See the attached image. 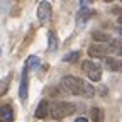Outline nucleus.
Returning <instances> with one entry per match:
<instances>
[{
    "mask_svg": "<svg viewBox=\"0 0 122 122\" xmlns=\"http://www.w3.org/2000/svg\"><path fill=\"white\" fill-rule=\"evenodd\" d=\"M61 88L71 95H80V97H86V98H92L95 95V88L90 83H85L83 80L71 76V75L61 78Z\"/></svg>",
    "mask_w": 122,
    "mask_h": 122,
    "instance_id": "1",
    "label": "nucleus"
},
{
    "mask_svg": "<svg viewBox=\"0 0 122 122\" xmlns=\"http://www.w3.org/2000/svg\"><path fill=\"white\" fill-rule=\"evenodd\" d=\"M75 110H76V105L71 102H54L49 109V114L53 119L59 120V119H65V117L71 115Z\"/></svg>",
    "mask_w": 122,
    "mask_h": 122,
    "instance_id": "2",
    "label": "nucleus"
},
{
    "mask_svg": "<svg viewBox=\"0 0 122 122\" xmlns=\"http://www.w3.org/2000/svg\"><path fill=\"white\" fill-rule=\"evenodd\" d=\"M81 68H83V71L86 73V76L92 81H100V78H102V68L98 65L92 63V61H83Z\"/></svg>",
    "mask_w": 122,
    "mask_h": 122,
    "instance_id": "3",
    "label": "nucleus"
},
{
    "mask_svg": "<svg viewBox=\"0 0 122 122\" xmlns=\"http://www.w3.org/2000/svg\"><path fill=\"white\" fill-rule=\"evenodd\" d=\"M49 17H51V4L42 0L37 7V19H39V22H48Z\"/></svg>",
    "mask_w": 122,
    "mask_h": 122,
    "instance_id": "4",
    "label": "nucleus"
},
{
    "mask_svg": "<svg viewBox=\"0 0 122 122\" xmlns=\"http://www.w3.org/2000/svg\"><path fill=\"white\" fill-rule=\"evenodd\" d=\"M107 54H109V51H107V46L103 44H92L88 48V56L92 58H105Z\"/></svg>",
    "mask_w": 122,
    "mask_h": 122,
    "instance_id": "5",
    "label": "nucleus"
},
{
    "mask_svg": "<svg viewBox=\"0 0 122 122\" xmlns=\"http://www.w3.org/2000/svg\"><path fill=\"white\" fill-rule=\"evenodd\" d=\"M14 120V110L10 105L0 107V122H12Z\"/></svg>",
    "mask_w": 122,
    "mask_h": 122,
    "instance_id": "6",
    "label": "nucleus"
},
{
    "mask_svg": "<svg viewBox=\"0 0 122 122\" xmlns=\"http://www.w3.org/2000/svg\"><path fill=\"white\" fill-rule=\"evenodd\" d=\"M27 68H24L22 71V80H20V86H19V97L20 100H25L27 98Z\"/></svg>",
    "mask_w": 122,
    "mask_h": 122,
    "instance_id": "7",
    "label": "nucleus"
},
{
    "mask_svg": "<svg viewBox=\"0 0 122 122\" xmlns=\"http://www.w3.org/2000/svg\"><path fill=\"white\" fill-rule=\"evenodd\" d=\"M48 114H49V103H48V100H41L39 105H37V109H36V117L37 119H44Z\"/></svg>",
    "mask_w": 122,
    "mask_h": 122,
    "instance_id": "8",
    "label": "nucleus"
},
{
    "mask_svg": "<svg viewBox=\"0 0 122 122\" xmlns=\"http://www.w3.org/2000/svg\"><path fill=\"white\" fill-rule=\"evenodd\" d=\"M92 37H93L98 44H100V42H110V41H112V37H110L109 34L102 32V30H95V32H92Z\"/></svg>",
    "mask_w": 122,
    "mask_h": 122,
    "instance_id": "9",
    "label": "nucleus"
},
{
    "mask_svg": "<svg viewBox=\"0 0 122 122\" xmlns=\"http://www.w3.org/2000/svg\"><path fill=\"white\" fill-rule=\"evenodd\" d=\"M90 15H93V12H92V10H80L78 12V15H76V24H78V25H81L83 22H86L88 19H90Z\"/></svg>",
    "mask_w": 122,
    "mask_h": 122,
    "instance_id": "10",
    "label": "nucleus"
},
{
    "mask_svg": "<svg viewBox=\"0 0 122 122\" xmlns=\"http://www.w3.org/2000/svg\"><path fill=\"white\" fill-rule=\"evenodd\" d=\"M90 117L93 122H103V110L98 109V107H93V109L90 110Z\"/></svg>",
    "mask_w": 122,
    "mask_h": 122,
    "instance_id": "11",
    "label": "nucleus"
},
{
    "mask_svg": "<svg viewBox=\"0 0 122 122\" xmlns=\"http://www.w3.org/2000/svg\"><path fill=\"white\" fill-rule=\"evenodd\" d=\"M105 66L110 71H119V61L115 58H105Z\"/></svg>",
    "mask_w": 122,
    "mask_h": 122,
    "instance_id": "12",
    "label": "nucleus"
},
{
    "mask_svg": "<svg viewBox=\"0 0 122 122\" xmlns=\"http://www.w3.org/2000/svg\"><path fill=\"white\" fill-rule=\"evenodd\" d=\"M39 65V58L37 56H30V58H27V61H25V68L27 70H32V68H36Z\"/></svg>",
    "mask_w": 122,
    "mask_h": 122,
    "instance_id": "13",
    "label": "nucleus"
},
{
    "mask_svg": "<svg viewBox=\"0 0 122 122\" xmlns=\"http://www.w3.org/2000/svg\"><path fill=\"white\" fill-rule=\"evenodd\" d=\"M58 49V37L54 32H49V51H56Z\"/></svg>",
    "mask_w": 122,
    "mask_h": 122,
    "instance_id": "14",
    "label": "nucleus"
},
{
    "mask_svg": "<svg viewBox=\"0 0 122 122\" xmlns=\"http://www.w3.org/2000/svg\"><path fill=\"white\" fill-rule=\"evenodd\" d=\"M78 58H80V53L78 51H73V53H68L63 59L66 61V63H75V61H78Z\"/></svg>",
    "mask_w": 122,
    "mask_h": 122,
    "instance_id": "15",
    "label": "nucleus"
},
{
    "mask_svg": "<svg viewBox=\"0 0 122 122\" xmlns=\"http://www.w3.org/2000/svg\"><path fill=\"white\" fill-rule=\"evenodd\" d=\"M9 81H10V75H7L5 78L0 81V97H2L5 92H7V88H9Z\"/></svg>",
    "mask_w": 122,
    "mask_h": 122,
    "instance_id": "16",
    "label": "nucleus"
},
{
    "mask_svg": "<svg viewBox=\"0 0 122 122\" xmlns=\"http://www.w3.org/2000/svg\"><path fill=\"white\" fill-rule=\"evenodd\" d=\"M75 122H88V119H85V117H78Z\"/></svg>",
    "mask_w": 122,
    "mask_h": 122,
    "instance_id": "17",
    "label": "nucleus"
},
{
    "mask_svg": "<svg viewBox=\"0 0 122 122\" xmlns=\"http://www.w3.org/2000/svg\"><path fill=\"white\" fill-rule=\"evenodd\" d=\"M112 12H115V14H122V9H114Z\"/></svg>",
    "mask_w": 122,
    "mask_h": 122,
    "instance_id": "18",
    "label": "nucleus"
},
{
    "mask_svg": "<svg viewBox=\"0 0 122 122\" xmlns=\"http://www.w3.org/2000/svg\"><path fill=\"white\" fill-rule=\"evenodd\" d=\"M119 71H120V73H122V59H120V61H119Z\"/></svg>",
    "mask_w": 122,
    "mask_h": 122,
    "instance_id": "19",
    "label": "nucleus"
},
{
    "mask_svg": "<svg viewBox=\"0 0 122 122\" xmlns=\"http://www.w3.org/2000/svg\"><path fill=\"white\" fill-rule=\"evenodd\" d=\"M117 32H119V36L122 37V27H119V29H117Z\"/></svg>",
    "mask_w": 122,
    "mask_h": 122,
    "instance_id": "20",
    "label": "nucleus"
},
{
    "mask_svg": "<svg viewBox=\"0 0 122 122\" xmlns=\"http://www.w3.org/2000/svg\"><path fill=\"white\" fill-rule=\"evenodd\" d=\"M119 24H122V15H120V17H119Z\"/></svg>",
    "mask_w": 122,
    "mask_h": 122,
    "instance_id": "21",
    "label": "nucleus"
},
{
    "mask_svg": "<svg viewBox=\"0 0 122 122\" xmlns=\"http://www.w3.org/2000/svg\"><path fill=\"white\" fill-rule=\"evenodd\" d=\"M105 2H114V0H105Z\"/></svg>",
    "mask_w": 122,
    "mask_h": 122,
    "instance_id": "22",
    "label": "nucleus"
}]
</instances>
